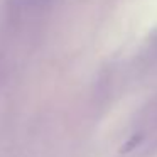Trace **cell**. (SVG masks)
<instances>
[{
	"instance_id": "1",
	"label": "cell",
	"mask_w": 157,
	"mask_h": 157,
	"mask_svg": "<svg viewBox=\"0 0 157 157\" xmlns=\"http://www.w3.org/2000/svg\"><path fill=\"white\" fill-rule=\"evenodd\" d=\"M139 142H140V135H133L132 139H128V142L122 147V152H130V150H132Z\"/></svg>"
}]
</instances>
